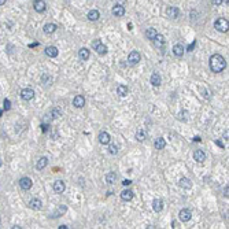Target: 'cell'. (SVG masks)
<instances>
[{
  "mask_svg": "<svg viewBox=\"0 0 229 229\" xmlns=\"http://www.w3.org/2000/svg\"><path fill=\"white\" fill-rule=\"evenodd\" d=\"M225 67H226V61L222 55L219 54L211 55V58H210V69H211L213 73H221V71L225 70Z\"/></svg>",
  "mask_w": 229,
  "mask_h": 229,
  "instance_id": "6da1fadb",
  "label": "cell"
},
{
  "mask_svg": "<svg viewBox=\"0 0 229 229\" xmlns=\"http://www.w3.org/2000/svg\"><path fill=\"white\" fill-rule=\"evenodd\" d=\"M214 28L221 33L228 32V28H229L228 19H225V18H218V19L216 21V23H214Z\"/></svg>",
  "mask_w": 229,
  "mask_h": 229,
  "instance_id": "7a4b0ae2",
  "label": "cell"
},
{
  "mask_svg": "<svg viewBox=\"0 0 229 229\" xmlns=\"http://www.w3.org/2000/svg\"><path fill=\"white\" fill-rule=\"evenodd\" d=\"M92 48H94L99 55H104L107 52V47L102 43V40H99V39L92 41Z\"/></svg>",
  "mask_w": 229,
  "mask_h": 229,
  "instance_id": "3957f363",
  "label": "cell"
},
{
  "mask_svg": "<svg viewBox=\"0 0 229 229\" xmlns=\"http://www.w3.org/2000/svg\"><path fill=\"white\" fill-rule=\"evenodd\" d=\"M140 59H141V56H140V54L137 51H132L129 55H128V62H129V65H132V66L137 65L140 62Z\"/></svg>",
  "mask_w": 229,
  "mask_h": 229,
  "instance_id": "277c9868",
  "label": "cell"
},
{
  "mask_svg": "<svg viewBox=\"0 0 229 229\" xmlns=\"http://www.w3.org/2000/svg\"><path fill=\"white\" fill-rule=\"evenodd\" d=\"M21 97L23 100H26V102H29V100H32L34 97V91L32 88H25V89L21 91Z\"/></svg>",
  "mask_w": 229,
  "mask_h": 229,
  "instance_id": "5b68a950",
  "label": "cell"
},
{
  "mask_svg": "<svg viewBox=\"0 0 229 229\" xmlns=\"http://www.w3.org/2000/svg\"><path fill=\"white\" fill-rule=\"evenodd\" d=\"M178 218H180V221H183V222H188V221L192 218V213H191V210H188V209L180 210V213H178Z\"/></svg>",
  "mask_w": 229,
  "mask_h": 229,
  "instance_id": "8992f818",
  "label": "cell"
},
{
  "mask_svg": "<svg viewBox=\"0 0 229 229\" xmlns=\"http://www.w3.org/2000/svg\"><path fill=\"white\" fill-rule=\"evenodd\" d=\"M52 188H54L55 191V194H63L66 189V185H65V181H62V180H56L54 183V185H52Z\"/></svg>",
  "mask_w": 229,
  "mask_h": 229,
  "instance_id": "52a82bcc",
  "label": "cell"
},
{
  "mask_svg": "<svg viewBox=\"0 0 229 229\" xmlns=\"http://www.w3.org/2000/svg\"><path fill=\"white\" fill-rule=\"evenodd\" d=\"M33 8L37 13H44L47 10V4H45L44 0H34L33 1Z\"/></svg>",
  "mask_w": 229,
  "mask_h": 229,
  "instance_id": "ba28073f",
  "label": "cell"
},
{
  "mask_svg": "<svg viewBox=\"0 0 229 229\" xmlns=\"http://www.w3.org/2000/svg\"><path fill=\"white\" fill-rule=\"evenodd\" d=\"M194 159L198 162V163H203V162L206 161V154H204V151H202V150H195Z\"/></svg>",
  "mask_w": 229,
  "mask_h": 229,
  "instance_id": "9c48e42d",
  "label": "cell"
},
{
  "mask_svg": "<svg viewBox=\"0 0 229 229\" xmlns=\"http://www.w3.org/2000/svg\"><path fill=\"white\" fill-rule=\"evenodd\" d=\"M32 185H33V183H32V180H30L29 177H22L19 180V187L22 188V189H25V191L30 189Z\"/></svg>",
  "mask_w": 229,
  "mask_h": 229,
  "instance_id": "30bf717a",
  "label": "cell"
},
{
  "mask_svg": "<svg viewBox=\"0 0 229 229\" xmlns=\"http://www.w3.org/2000/svg\"><path fill=\"white\" fill-rule=\"evenodd\" d=\"M166 14H168L169 18H171V19H176V18H178V15H180V10H178L177 7H168Z\"/></svg>",
  "mask_w": 229,
  "mask_h": 229,
  "instance_id": "8fae6325",
  "label": "cell"
},
{
  "mask_svg": "<svg viewBox=\"0 0 229 229\" xmlns=\"http://www.w3.org/2000/svg\"><path fill=\"white\" fill-rule=\"evenodd\" d=\"M73 106L77 107V109H82V107L85 106V99H84V96L77 95V96L73 99Z\"/></svg>",
  "mask_w": 229,
  "mask_h": 229,
  "instance_id": "7c38bea8",
  "label": "cell"
},
{
  "mask_svg": "<svg viewBox=\"0 0 229 229\" xmlns=\"http://www.w3.org/2000/svg\"><path fill=\"white\" fill-rule=\"evenodd\" d=\"M133 191H130V189H123L122 192H121V199L122 200H125V202H130V200L133 199Z\"/></svg>",
  "mask_w": 229,
  "mask_h": 229,
  "instance_id": "4fadbf2b",
  "label": "cell"
},
{
  "mask_svg": "<svg viewBox=\"0 0 229 229\" xmlns=\"http://www.w3.org/2000/svg\"><path fill=\"white\" fill-rule=\"evenodd\" d=\"M110 140H111V136H110L107 132H102L99 135V143L100 144H103V145L110 144Z\"/></svg>",
  "mask_w": 229,
  "mask_h": 229,
  "instance_id": "5bb4252c",
  "label": "cell"
},
{
  "mask_svg": "<svg viewBox=\"0 0 229 229\" xmlns=\"http://www.w3.org/2000/svg\"><path fill=\"white\" fill-rule=\"evenodd\" d=\"M152 41H154V44L156 45L158 48H161V47H163V45L166 44V40H165V37H163L162 34H158V33H156V36L154 37V40H152Z\"/></svg>",
  "mask_w": 229,
  "mask_h": 229,
  "instance_id": "9a60e30c",
  "label": "cell"
},
{
  "mask_svg": "<svg viewBox=\"0 0 229 229\" xmlns=\"http://www.w3.org/2000/svg\"><path fill=\"white\" fill-rule=\"evenodd\" d=\"M113 15L123 16V15H125V8H123L121 4H115V6L113 7Z\"/></svg>",
  "mask_w": 229,
  "mask_h": 229,
  "instance_id": "2e32d148",
  "label": "cell"
},
{
  "mask_svg": "<svg viewBox=\"0 0 229 229\" xmlns=\"http://www.w3.org/2000/svg\"><path fill=\"white\" fill-rule=\"evenodd\" d=\"M152 209L156 211V213H161L162 210H163V200L162 199H155L152 202Z\"/></svg>",
  "mask_w": 229,
  "mask_h": 229,
  "instance_id": "e0dca14e",
  "label": "cell"
},
{
  "mask_svg": "<svg viewBox=\"0 0 229 229\" xmlns=\"http://www.w3.org/2000/svg\"><path fill=\"white\" fill-rule=\"evenodd\" d=\"M150 81H151V84L154 85V87H159V85H161V82H162L161 76H159L158 73H152L151 77H150Z\"/></svg>",
  "mask_w": 229,
  "mask_h": 229,
  "instance_id": "ac0fdd59",
  "label": "cell"
},
{
  "mask_svg": "<svg viewBox=\"0 0 229 229\" xmlns=\"http://www.w3.org/2000/svg\"><path fill=\"white\" fill-rule=\"evenodd\" d=\"M178 185H180L181 188H185V189H189V188H192V183H191V180H189V178H187V177L180 178V181H178Z\"/></svg>",
  "mask_w": 229,
  "mask_h": 229,
  "instance_id": "d6986e66",
  "label": "cell"
},
{
  "mask_svg": "<svg viewBox=\"0 0 229 229\" xmlns=\"http://www.w3.org/2000/svg\"><path fill=\"white\" fill-rule=\"evenodd\" d=\"M45 54H47V56H49V58H56L59 51H58L56 47H47V48H45Z\"/></svg>",
  "mask_w": 229,
  "mask_h": 229,
  "instance_id": "ffe728a7",
  "label": "cell"
},
{
  "mask_svg": "<svg viewBox=\"0 0 229 229\" xmlns=\"http://www.w3.org/2000/svg\"><path fill=\"white\" fill-rule=\"evenodd\" d=\"M117 94L120 95L121 97H125L126 95L129 94V89H128V87H126V85H118V87H117Z\"/></svg>",
  "mask_w": 229,
  "mask_h": 229,
  "instance_id": "44dd1931",
  "label": "cell"
},
{
  "mask_svg": "<svg viewBox=\"0 0 229 229\" xmlns=\"http://www.w3.org/2000/svg\"><path fill=\"white\" fill-rule=\"evenodd\" d=\"M43 30H44L45 34H52V33L56 30V25H55V23H45Z\"/></svg>",
  "mask_w": 229,
  "mask_h": 229,
  "instance_id": "7402d4cb",
  "label": "cell"
},
{
  "mask_svg": "<svg viewBox=\"0 0 229 229\" xmlns=\"http://www.w3.org/2000/svg\"><path fill=\"white\" fill-rule=\"evenodd\" d=\"M89 49L88 48H81L80 51H78V58L81 59V61H88L89 59Z\"/></svg>",
  "mask_w": 229,
  "mask_h": 229,
  "instance_id": "603a6c76",
  "label": "cell"
},
{
  "mask_svg": "<svg viewBox=\"0 0 229 229\" xmlns=\"http://www.w3.org/2000/svg\"><path fill=\"white\" fill-rule=\"evenodd\" d=\"M47 165H48V159L45 158V156H43V158H40L39 161H37V163H36V169H37V170H43Z\"/></svg>",
  "mask_w": 229,
  "mask_h": 229,
  "instance_id": "cb8c5ba5",
  "label": "cell"
},
{
  "mask_svg": "<svg viewBox=\"0 0 229 229\" xmlns=\"http://www.w3.org/2000/svg\"><path fill=\"white\" fill-rule=\"evenodd\" d=\"M41 206H43V203H41V200L40 199H32L29 202V207L33 210H40Z\"/></svg>",
  "mask_w": 229,
  "mask_h": 229,
  "instance_id": "d4e9b609",
  "label": "cell"
},
{
  "mask_svg": "<svg viewBox=\"0 0 229 229\" xmlns=\"http://www.w3.org/2000/svg\"><path fill=\"white\" fill-rule=\"evenodd\" d=\"M184 47L181 44H176L174 47H173V54L176 55V56H183V54H184Z\"/></svg>",
  "mask_w": 229,
  "mask_h": 229,
  "instance_id": "484cf974",
  "label": "cell"
},
{
  "mask_svg": "<svg viewBox=\"0 0 229 229\" xmlns=\"http://www.w3.org/2000/svg\"><path fill=\"white\" fill-rule=\"evenodd\" d=\"M155 148L156 150H163L166 147V141H165L163 137H158V139L155 140Z\"/></svg>",
  "mask_w": 229,
  "mask_h": 229,
  "instance_id": "4316f807",
  "label": "cell"
},
{
  "mask_svg": "<svg viewBox=\"0 0 229 229\" xmlns=\"http://www.w3.org/2000/svg\"><path fill=\"white\" fill-rule=\"evenodd\" d=\"M100 18V13L97 10H91L88 13V19L89 21H97Z\"/></svg>",
  "mask_w": 229,
  "mask_h": 229,
  "instance_id": "83f0119b",
  "label": "cell"
},
{
  "mask_svg": "<svg viewBox=\"0 0 229 229\" xmlns=\"http://www.w3.org/2000/svg\"><path fill=\"white\" fill-rule=\"evenodd\" d=\"M117 180V174L114 173V171H109L106 174V183H109V184H114Z\"/></svg>",
  "mask_w": 229,
  "mask_h": 229,
  "instance_id": "f1b7e54d",
  "label": "cell"
},
{
  "mask_svg": "<svg viewBox=\"0 0 229 229\" xmlns=\"http://www.w3.org/2000/svg\"><path fill=\"white\" fill-rule=\"evenodd\" d=\"M66 211H67V207H66V206H59L58 210L52 214V217H54V218H58V217H61L62 214H65Z\"/></svg>",
  "mask_w": 229,
  "mask_h": 229,
  "instance_id": "f546056e",
  "label": "cell"
},
{
  "mask_svg": "<svg viewBox=\"0 0 229 229\" xmlns=\"http://www.w3.org/2000/svg\"><path fill=\"white\" fill-rule=\"evenodd\" d=\"M156 36V30L154 28H148V29L145 30V37L148 40H154V37Z\"/></svg>",
  "mask_w": 229,
  "mask_h": 229,
  "instance_id": "4dcf8cb0",
  "label": "cell"
},
{
  "mask_svg": "<svg viewBox=\"0 0 229 229\" xmlns=\"http://www.w3.org/2000/svg\"><path fill=\"white\" fill-rule=\"evenodd\" d=\"M49 114H51L52 120H56V118H59V117L62 115V111L58 109V107H54V109L51 110V113H49Z\"/></svg>",
  "mask_w": 229,
  "mask_h": 229,
  "instance_id": "1f68e13d",
  "label": "cell"
},
{
  "mask_svg": "<svg viewBox=\"0 0 229 229\" xmlns=\"http://www.w3.org/2000/svg\"><path fill=\"white\" fill-rule=\"evenodd\" d=\"M145 137H147V135H145L144 130L140 129V130H137V132H136V139L139 140V141H144Z\"/></svg>",
  "mask_w": 229,
  "mask_h": 229,
  "instance_id": "d6a6232c",
  "label": "cell"
},
{
  "mask_svg": "<svg viewBox=\"0 0 229 229\" xmlns=\"http://www.w3.org/2000/svg\"><path fill=\"white\" fill-rule=\"evenodd\" d=\"M109 152L111 155H117V154H118V145H117V144H110Z\"/></svg>",
  "mask_w": 229,
  "mask_h": 229,
  "instance_id": "836d02e7",
  "label": "cell"
},
{
  "mask_svg": "<svg viewBox=\"0 0 229 229\" xmlns=\"http://www.w3.org/2000/svg\"><path fill=\"white\" fill-rule=\"evenodd\" d=\"M178 120L180 121H187L188 120V113L187 111H181V113H178Z\"/></svg>",
  "mask_w": 229,
  "mask_h": 229,
  "instance_id": "e575fe53",
  "label": "cell"
},
{
  "mask_svg": "<svg viewBox=\"0 0 229 229\" xmlns=\"http://www.w3.org/2000/svg\"><path fill=\"white\" fill-rule=\"evenodd\" d=\"M3 104H4V110H10L11 109V102L8 99H4Z\"/></svg>",
  "mask_w": 229,
  "mask_h": 229,
  "instance_id": "d590c367",
  "label": "cell"
},
{
  "mask_svg": "<svg viewBox=\"0 0 229 229\" xmlns=\"http://www.w3.org/2000/svg\"><path fill=\"white\" fill-rule=\"evenodd\" d=\"M40 128H41V130L45 133V132H48V128H49V126L47 125V123H41V126H40Z\"/></svg>",
  "mask_w": 229,
  "mask_h": 229,
  "instance_id": "8d00e7d4",
  "label": "cell"
},
{
  "mask_svg": "<svg viewBox=\"0 0 229 229\" xmlns=\"http://www.w3.org/2000/svg\"><path fill=\"white\" fill-rule=\"evenodd\" d=\"M222 1H224V0H211V3H213L214 6H221V4H222Z\"/></svg>",
  "mask_w": 229,
  "mask_h": 229,
  "instance_id": "74e56055",
  "label": "cell"
},
{
  "mask_svg": "<svg viewBox=\"0 0 229 229\" xmlns=\"http://www.w3.org/2000/svg\"><path fill=\"white\" fill-rule=\"evenodd\" d=\"M122 184H123V185H130V184H132V181H130V180H123Z\"/></svg>",
  "mask_w": 229,
  "mask_h": 229,
  "instance_id": "f35d334b",
  "label": "cell"
},
{
  "mask_svg": "<svg viewBox=\"0 0 229 229\" xmlns=\"http://www.w3.org/2000/svg\"><path fill=\"white\" fill-rule=\"evenodd\" d=\"M228 192H229V188H228V185H226V187L224 188V195H225L226 198H228Z\"/></svg>",
  "mask_w": 229,
  "mask_h": 229,
  "instance_id": "ab89813d",
  "label": "cell"
},
{
  "mask_svg": "<svg viewBox=\"0 0 229 229\" xmlns=\"http://www.w3.org/2000/svg\"><path fill=\"white\" fill-rule=\"evenodd\" d=\"M194 48H195V41L192 43V44H191L189 47H188V51H192V49H194Z\"/></svg>",
  "mask_w": 229,
  "mask_h": 229,
  "instance_id": "60d3db41",
  "label": "cell"
},
{
  "mask_svg": "<svg viewBox=\"0 0 229 229\" xmlns=\"http://www.w3.org/2000/svg\"><path fill=\"white\" fill-rule=\"evenodd\" d=\"M222 139H224V140H226V141H228V130H226V132L224 133V136H222Z\"/></svg>",
  "mask_w": 229,
  "mask_h": 229,
  "instance_id": "b9f144b4",
  "label": "cell"
},
{
  "mask_svg": "<svg viewBox=\"0 0 229 229\" xmlns=\"http://www.w3.org/2000/svg\"><path fill=\"white\" fill-rule=\"evenodd\" d=\"M6 1H7V0H0V6H3V4L6 3Z\"/></svg>",
  "mask_w": 229,
  "mask_h": 229,
  "instance_id": "7bdbcfd3",
  "label": "cell"
},
{
  "mask_svg": "<svg viewBox=\"0 0 229 229\" xmlns=\"http://www.w3.org/2000/svg\"><path fill=\"white\" fill-rule=\"evenodd\" d=\"M59 229H67V226H66V225H62V226H59Z\"/></svg>",
  "mask_w": 229,
  "mask_h": 229,
  "instance_id": "ee69618b",
  "label": "cell"
},
{
  "mask_svg": "<svg viewBox=\"0 0 229 229\" xmlns=\"http://www.w3.org/2000/svg\"><path fill=\"white\" fill-rule=\"evenodd\" d=\"M120 1H121V3H123V1H126V0H120Z\"/></svg>",
  "mask_w": 229,
  "mask_h": 229,
  "instance_id": "f6af8a7d",
  "label": "cell"
},
{
  "mask_svg": "<svg viewBox=\"0 0 229 229\" xmlns=\"http://www.w3.org/2000/svg\"><path fill=\"white\" fill-rule=\"evenodd\" d=\"M0 117H1V110H0Z\"/></svg>",
  "mask_w": 229,
  "mask_h": 229,
  "instance_id": "bcb514c9",
  "label": "cell"
},
{
  "mask_svg": "<svg viewBox=\"0 0 229 229\" xmlns=\"http://www.w3.org/2000/svg\"><path fill=\"white\" fill-rule=\"evenodd\" d=\"M0 166H1V159H0Z\"/></svg>",
  "mask_w": 229,
  "mask_h": 229,
  "instance_id": "7dc6e473",
  "label": "cell"
},
{
  "mask_svg": "<svg viewBox=\"0 0 229 229\" xmlns=\"http://www.w3.org/2000/svg\"><path fill=\"white\" fill-rule=\"evenodd\" d=\"M0 224H1V219H0Z\"/></svg>",
  "mask_w": 229,
  "mask_h": 229,
  "instance_id": "c3c4849f",
  "label": "cell"
}]
</instances>
